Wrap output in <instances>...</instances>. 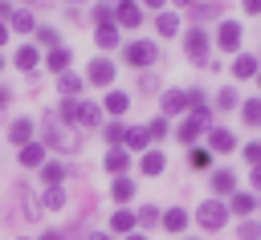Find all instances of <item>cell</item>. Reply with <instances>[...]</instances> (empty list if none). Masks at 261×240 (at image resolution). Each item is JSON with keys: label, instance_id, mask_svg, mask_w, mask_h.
I'll return each mask as SVG.
<instances>
[{"label": "cell", "instance_id": "cb8c5ba5", "mask_svg": "<svg viewBox=\"0 0 261 240\" xmlns=\"http://www.w3.org/2000/svg\"><path fill=\"white\" fill-rule=\"evenodd\" d=\"M147 142H151V138H147V130H143V126H126V138H122V146H126V151H147Z\"/></svg>", "mask_w": 261, "mask_h": 240}, {"label": "cell", "instance_id": "c3c4849f", "mask_svg": "<svg viewBox=\"0 0 261 240\" xmlns=\"http://www.w3.org/2000/svg\"><path fill=\"white\" fill-rule=\"evenodd\" d=\"M4 16H12V4H8V0H0V20H4Z\"/></svg>", "mask_w": 261, "mask_h": 240}, {"label": "cell", "instance_id": "ffe728a7", "mask_svg": "<svg viewBox=\"0 0 261 240\" xmlns=\"http://www.w3.org/2000/svg\"><path fill=\"white\" fill-rule=\"evenodd\" d=\"M12 65H16L20 73H33V69H37V49H33V45H20L16 57H12Z\"/></svg>", "mask_w": 261, "mask_h": 240}, {"label": "cell", "instance_id": "7bdbcfd3", "mask_svg": "<svg viewBox=\"0 0 261 240\" xmlns=\"http://www.w3.org/2000/svg\"><path fill=\"white\" fill-rule=\"evenodd\" d=\"M216 106H220V110H232V106H237V89H220V94H216Z\"/></svg>", "mask_w": 261, "mask_h": 240}, {"label": "cell", "instance_id": "9c48e42d", "mask_svg": "<svg viewBox=\"0 0 261 240\" xmlns=\"http://www.w3.org/2000/svg\"><path fill=\"white\" fill-rule=\"evenodd\" d=\"M232 146H237V134H232V130H224V126H212V130H208V151H220V155H224V151H232Z\"/></svg>", "mask_w": 261, "mask_h": 240}, {"label": "cell", "instance_id": "bcb514c9", "mask_svg": "<svg viewBox=\"0 0 261 240\" xmlns=\"http://www.w3.org/2000/svg\"><path fill=\"white\" fill-rule=\"evenodd\" d=\"M8 102H12V89H8V85H0V110H8Z\"/></svg>", "mask_w": 261, "mask_h": 240}, {"label": "cell", "instance_id": "f546056e", "mask_svg": "<svg viewBox=\"0 0 261 240\" xmlns=\"http://www.w3.org/2000/svg\"><path fill=\"white\" fill-rule=\"evenodd\" d=\"M94 41H98V49H114V45H118V28H114V24H102V28L94 33Z\"/></svg>", "mask_w": 261, "mask_h": 240}, {"label": "cell", "instance_id": "8d00e7d4", "mask_svg": "<svg viewBox=\"0 0 261 240\" xmlns=\"http://www.w3.org/2000/svg\"><path fill=\"white\" fill-rule=\"evenodd\" d=\"M37 41H41L45 49H57V28H53V24H37Z\"/></svg>", "mask_w": 261, "mask_h": 240}, {"label": "cell", "instance_id": "52a82bcc", "mask_svg": "<svg viewBox=\"0 0 261 240\" xmlns=\"http://www.w3.org/2000/svg\"><path fill=\"white\" fill-rule=\"evenodd\" d=\"M86 81H90V85H110V81H114V65H110L106 57H94L90 69H86Z\"/></svg>", "mask_w": 261, "mask_h": 240}, {"label": "cell", "instance_id": "b9f144b4", "mask_svg": "<svg viewBox=\"0 0 261 240\" xmlns=\"http://www.w3.org/2000/svg\"><path fill=\"white\" fill-rule=\"evenodd\" d=\"M241 155H245V163H249V167H261V142H249Z\"/></svg>", "mask_w": 261, "mask_h": 240}, {"label": "cell", "instance_id": "4dcf8cb0", "mask_svg": "<svg viewBox=\"0 0 261 240\" xmlns=\"http://www.w3.org/2000/svg\"><path fill=\"white\" fill-rule=\"evenodd\" d=\"M188 163H192L196 171H208V167H212V151H204V146H192V151H188Z\"/></svg>", "mask_w": 261, "mask_h": 240}, {"label": "cell", "instance_id": "ac0fdd59", "mask_svg": "<svg viewBox=\"0 0 261 240\" xmlns=\"http://www.w3.org/2000/svg\"><path fill=\"white\" fill-rule=\"evenodd\" d=\"M159 224H163L167 232H184V228H188V212H184V207H167V212L159 216Z\"/></svg>", "mask_w": 261, "mask_h": 240}, {"label": "cell", "instance_id": "91938a15", "mask_svg": "<svg viewBox=\"0 0 261 240\" xmlns=\"http://www.w3.org/2000/svg\"><path fill=\"white\" fill-rule=\"evenodd\" d=\"M188 240H200V236H188Z\"/></svg>", "mask_w": 261, "mask_h": 240}, {"label": "cell", "instance_id": "836d02e7", "mask_svg": "<svg viewBox=\"0 0 261 240\" xmlns=\"http://www.w3.org/2000/svg\"><path fill=\"white\" fill-rule=\"evenodd\" d=\"M232 187H237L232 171H212V191H232Z\"/></svg>", "mask_w": 261, "mask_h": 240}, {"label": "cell", "instance_id": "7dc6e473", "mask_svg": "<svg viewBox=\"0 0 261 240\" xmlns=\"http://www.w3.org/2000/svg\"><path fill=\"white\" fill-rule=\"evenodd\" d=\"M241 8L245 12H261V0H241Z\"/></svg>", "mask_w": 261, "mask_h": 240}, {"label": "cell", "instance_id": "ba28073f", "mask_svg": "<svg viewBox=\"0 0 261 240\" xmlns=\"http://www.w3.org/2000/svg\"><path fill=\"white\" fill-rule=\"evenodd\" d=\"M102 167L118 179V175L130 167V151H126V146H110V151H106V159H102Z\"/></svg>", "mask_w": 261, "mask_h": 240}, {"label": "cell", "instance_id": "8992f818", "mask_svg": "<svg viewBox=\"0 0 261 240\" xmlns=\"http://www.w3.org/2000/svg\"><path fill=\"white\" fill-rule=\"evenodd\" d=\"M216 45H220L224 53L241 49V24H237V20H220V28H216Z\"/></svg>", "mask_w": 261, "mask_h": 240}, {"label": "cell", "instance_id": "d4e9b609", "mask_svg": "<svg viewBox=\"0 0 261 240\" xmlns=\"http://www.w3.org/2000/svg\"><path fill=\"white\" fill-rule=\"evenodd\" d=\"M110 228H114V232H126V236H130V232L139 228V224H135V212H126V207H118V212L110 216Z\"/></svg>", "mask_w": 261, "mask_h": 240}, {"label": "cell", "instance_id": "f35d334b", "mask_svg": "<svg viewBox=\"0 0 261 240\" xmlns=\"http://www.w3.org/2000/svg\"><path fill=\"white\" fill-rule=\"evenodd\" d=\"M90 16H94V24H98V28H102V24H114V8H106V4H94V12H90Z\"/></svg>", "mask_w": 261, "mask_h": 240}, {"label": "cell", "instance_id": "603a6c76", "mask_svg": "<svg viewBox=\"0 0 261 240\" xmlns=\"http://www.w3.org/2000/svg\"><path fill=\"white\" fill-rule=\"evenodd\" d=\"M57 89H61L65 98H77V94H82V77L65 69V73H57Z\"/></svg>", "mask_w": 261, "mask_h": 240}, {"label": "cell", "instance_id": "6f0895ef", "mask_svg": "<svg viewBox=\"0 0 261 240\" xmlns=\"http://www.w3.org/2000/svg\"><path fill=\"white\" fill-rule=\"evenodd\" d=\"M257 85H261V73H257Z\"/></svg>", "mask_w": 261, "mask_h": 240}, {"label": "cell", "instance_id": "1f68e13d", "mask_svg": "<svg viewBox=\"0 0 261 240\" xmlns=\"http://www.w3.org/2000/svg\"><path fill=\"white\" fill-rule=\"evenodd\" d=\"M41 207H49V212L65 207V191H61V187H45V195H41Z\"/></svg>", "mask_w": 261, "mask_h": 240}, {"label": "cell", "instance_id": "74e56055", "mask_svg": "<svg viewBox=\"0 0 261 240\" xmlns=\"http://www.w3.org/2000/svg\"><path fill=\"white\" fill-rule=\"evenodd\" d=\"M143 130H147V138H155V142H159V138H167V118H151Z\"/></svg>", "mask_w": 261, "mask_h": 240}, {"label": "cell", "instance_id": "83f0119b", "mask_svg": "<svg viewBox=\"0 0 261 240\" xmlns=\"http://www.w3.org/2000/svg\"><path fill=\"white\" fill-rule=\"evenodd\" d=\"M232 73H237V77H257V57L241 53V57L232 61Z\"/></svg>", "mask_w": 261, "mask_h": 240}, {"label": "cell", "instance_id": "d590c367", "mask_svg": "<svg viewBox=\"0 0 261 240\" xmlns=\"http://www.w3.org/2000/svg\"><path fill=\"white\" fill-rule=\"evenodd\" d=\"M159 216H163V212L147 203V207H139V212H135V224H143V228H151V224H159Z\"/></svg>", "mask_w": 261, "mask_h": 240}, {"label": "cell", "instance_id": "2e32d148", "mask_svg": "<svg viewBox=\"0 0 261 240\" xmlns=\"http://www.w3.org/2000/svg\"><path fill=\"white\" fill-rule=\"evenodd\" d=\"M41 183L45 187H61L65 183V163H41Z\"/></svg>", "mask_w": 261, "mask_h": 240}, {"label": "cell", "instance_id": "d6986e66", "mask_svg": "<svg viewBox=\"0 0 261 240\" xmlns=\"http://www.w3.org/2000/svg\"><path fill=\"white\" fill-rule=\"evenodd\" d=\"M8 24H12L16 33H37V20H33V12H29V8H12Z\"/></svg>", "mask_w": 261, "mask_h": 240}, {"label": "cell", "instance_id": "5bb4252c", "mask_svg": "<svg viewBox=\"0 0 261 240\" xmlns=\"http://www.w3.org/2000/svg\"><path fill=\"white\" fill-rule=\"evenodd\" d=\"M41 163H45V146H41L37 138L24 142V146H20V167H41Z\"/></svg>", "mask_w": 261, "mask_h": 240}, {"label": "cell", "instance_id": "9a60e30c", "mask_svg": "<svg viewBox=\"0 0 261 240\" xmlns=\"http://www.w3.org/2000/svg\"><path fill=\"white\" fill-rule=\"evenodd\" d=\"M163 167H167V159L159 151H143V159H139V171L143 175H163Z\"/></svg>", "mask_w": 261, "mask_h": 240}, {"label": "cell", "instance_id": "484cf974", "mask_svg": "<svg viewBox=\"0 0 261 240\" xmlns=\"http://www.w3.org/2000/svg\"><path fill=\"white\" fill-rule=\"evenodd\" d=\"M106 110H110V114H126V110H130V94L110 89V94H106Z\"/></svg>", "mask_w": 261, "mask_h": 240}, {"label": "cell", "instance_id": "db71d44e", "mask_svg": "<svg viewBox=\"0 0 261 240\" xmlns=\"http://www.w3.org/2000/svg\"><path fill=\"white\" fill-rule=\"evenodd\" d=\"M126 240H147V236H139V232H130V236H126Z\"/></svg>", "mask_w": 261, "mask_h": 240}, {"label": "cell", "instance_id": "3957f363", "mask_svg": "<svg viewBox=\"0 0 261 240\" xmlns=\"http://www.w3.org/2000/svg\"><path fill=\"white\" fill-rule=\"evenodd\" d=\"M122 61L130 69H147V65L159 61V49H155V41H126L122 45Z\"/></svg>", "mask_w": 261, "mask_h": 240}, {"label": "cell", "instance_id": "8fae6325", "mask_svg": "<svg viewBox=\"0 0 261 240\" xmlns=\"http://www.w3.org/2000/svg\"><path fill=\"white\" fill-rule=\"evenodd\" d=\"M33 118H16L12 126H8V142H16V146H24V142H33Z\"/></svg>", "mask_w": 261, "mask_h": 240}, {"label": "cell", "instance_id": "7a4b0ae2", "mask_svg": "<svg viewBox=\"0 0 261 240\" xmlns=\"http://www.w3.org/2000/svg\"><path fill=\"white\" fill-rule=\"evenodd\" d=\"M208 118H212V110H208V106H196V110H192V114H188V118L175 126V138H179L184 146H192V142H196V138L208 130Z\"/></svg>", "mask_w": 261, "mask_h": 240}, {"label": "cell", "instance_id": "680465c9", "mask_svg": "<svg viewBox=\"0 0 261 240\" xmlns=\"http://www.w3.org/2000/svg\"><path fill=\"white\" fill-rule=\"evenodd\" d=\"M0 69H4V57H0Z\"/></svg>", "mask_w": 261, "mask_h": 240}, {"label": "cell", "instance_id": "277c9868", "mask_svg": "<svg viewBox=\"0 0 261 240\" xmlns=\"http://www.w3.org/2000/svg\"><path fill=\"white\" fill-rule=\"evenodd\" d=\"M196 224H200L204 232H220V228L228 224V203H220V199H204V203L196 207Z\"/></svg>", "mask_w": 261, "mask_h": 240}, {"label": "cell", "instance_id": "5b68a950", "mask_svg": "<svg viewBox=\"0 0 261 240\" xmlns=\"http://www.w3.org/2000/svg\"><path fill=\"white\" fill-rule=\"evenodd\" d=\"M184 53H188L196 65H204V61H208V33H204L200 24H196V28L184 37Z\"/></svg>", "mask_w": 261, "mask_h": 240}, {"label": "cell", "instance_id": "30bf717a", "mask_svg": "<svg viewBox=\"0 0 261 240\" xmlns=\"http://www.w3.org/2000/svg\"><path fill=\"white\" fill-rule=\"evenodd\" d=\"M114 20H118L122 28H139V24H143V12H139V4L130 0V4H118V8H114Z\"/></svg>", "mask_w": 261, "mask_h": 240}, {"label": "cell", "instance_id": "4316f807", "mask_svg": "<svg viewBox=\"0 0 261 240\" xmlns=\"http://www.w3.org/2000/svg\"><path fill=\"white\" fill-rule=\"evenodd\" d=\"M155 28H159L163 37H175V33H179V16H175V12H159V16H155Z\"/></svg>", "mask_w": 261, "mask_h": 240}, {"label": "cell", "instance_id": "4fadbf2b", "mask_svg": "<svg viewBox=\"0 0 261 240\" xmlns=\"http://www.w3.org/2000/svg\"><path fill=\"white\" fill-rule=\"evenodd\" d=\"M53 118H57L61 126H77V98H61L57 110H53Z\"/></svg>", "mask_w": 261, "mask_h": 240}, {"label": "cell", "instance_id": "6da1fadb", "mask_svg": "<svg viewBox=\"0 0 261 240\" xmlns=\"http://www.w3.org/2000/svg\"><path fill=\"white\" fill-rule=\"evenodd\" d=\"M41 146L49 151H61V155H73L77 146H82V138L73 134V126H57V118L53 114H45V134H41Z\"/></svg>", "mask_w": 261, "mask_h": 240}, {"label": "cell", "instance_id": "f6af8a7d", "mask_svg": "<svg viewBox=\"0 0 261 240\" xmlns=\"http://www.w3.org/2000/svg\"><path fill=\"white\" fill-rule=\"evenodd\" d=\"M41 240H73L69 232H41Z\"/></svg>", "mask_w": 261, "mask_h": 240}, {"label": "cell", "instance_id": "d6a6232c", "mask_svg": "<svg viewBox=\"0 0 261 240\" xmlns=\"http://www.w3.org/2000/svg\"><path fill=\"white\" fill-rule=\"evenodd\" d=\"M241 118H245L249 126H261V98H249V102L241 106Z\"/></svg>", "mask_w": 261, "mask_h": 240}, {"label": "cell", "instance_id": "11a10c76", "mask_svg": "<svg viewBox=\"0 0 261 240\" xmlns=\"http://www.w3.org/2000/svg\"><path fill=\"white\" fill-rule=\"evenodd\" d=\"M147 4H151V8H163V0H147Z\"/></svg>", "mask_w": 261, "mask_h": 240}, {"label": "cell", "instance_id": "f5cc1de1", "mask_svg": "<svg viewBox=\"0 0 261 240\" xmlns=\"http://www.w3.org/2000/svg\"><path fill=\"white\" fill-rule=\"evenodd\" d=\"M171 4H179V8H192V4H196V0H171Z\"/></svg>", "mask_w": 261, "mask_h": 240}, {"label": "cell", "instance_id": "f1b7e54d", "mask_svg": "<svg viewBox=\"0 0 261 240\" xmlns=\"http://www.w3.org/2000/svg\"><path fill=\"white\" fill-rule=\"evenodd\" d=\"M253 207H257V195H245V191H237L232 203H228V212H237V216H249Z\"/></svg>", "mask_w": 261, "mask_h": 240}, {"label": "cell", "instance_id": "e0dca14e", "mask_svg": "<svg viewBox=\"0 0 261 240\" xmlns=\"http://www.w3.org/2000/svg\"><path fill=\"white\" fill-rule=\"evenodd\" d=\"M110 199H114V203H126V199H135V179L118 175V179L110 183Z\"/></svg>", "mask_w": 261, "mask_h": 240}, {"label": "cell", "instance_id": "816d5d0a", "mask_svg": "<svg viewBox=\"0 0 261 240\" xmlns=\"http://www.w3.org/2000/svg\"><path fill=\"white\" fill-rule=\"evenodd\" d=\"M4 41H8V28H4V20H0V45H4Z\"/></svg>", "mask_w": 261, "mask_h": 240}, {"label": "cell", "instance_id": "9f6ffc18", "mask_svg": "<svg viewBox=\"0 0 261 240\" xmlns=\"http://www.w3.org/2000/svg\"><path fill=\"white\" fill-rule=\"evenodd\" d=\"M118 4H130V0H114V8H118Z\"/></svg>", "mask_w": 261, "mask_h": 240}, {"label": "cell", "instance_id": "ee69618b", "mask_svg": "<svg viewBox=\"0 0 261 240\" xmlns=\"http://www.w3.org/2000/svg\"><path fill=\"white\" fill-rule=\"evenodd\" d=\"M139 85H143V89H155V85H159V77H155V73H143V81H139Z\"/></svg>", "mask_w": 261, "mask_h": 240}, {"label": "cell", "instance_id": "60d3db41", "mask_svg": "<svg viewBox=\"0 0 261 240\" xmlns=\"http://www.w3.org/2000/svg\"><path fill=\"white\" fill-rule=\"evenodd\" d=\"M237 236H241V240H261V224H253V220H241Z\"/></svg>", "mask_w": 261, "mask_h": 240}, {"label": "cell", "instance_id": "f907efd6", "mask_svg": "<svg viewBox=\"0 0 261 240\" xmlns=\"http://www.w3.org/2000/svg\"><path fill=\"white\" fill-rule=\"evenodd\" d=\"M86 240H110V236H106V232H90Z\"/></svg>", "mask_w": 261, "mask_h": 240}, {"label": "cell", "instance_id": "7c38bea8", "mask_svg": "<svg viewBox=\"0 0 261 240\" xmlns=\"http://www.w3.org/2000/svg\"><path fill=\"white\" fill-rule=\"evenodd\" d=\"M188 110V89H167L163 94V118L167 114H184Z\"/></svg>", "mask_w": 261, "mask_h": 240}, {"label": "cell", "instance_id": "44dd1931", "mask_svg": "<svg viewBox=\"0 0 261 240\" xmlns=\"http://www.w3.org/2000/svg\"><path fill=\"white\" fill-rule=\"evenodd\" d=\"M98 122H102V110H98L94 102H77V126H90V130H94Z\"/></svg>", "mask_w": 261, "mask_h": 240}, {"label": "cell", "instance_id": "e575fe53", "mask_svg": "<svg viewBox=\"0 0 261 240\" xmlns=\"http://www.w3.org/2000/svg\"><path fill=\"white\" fill-rule=\"evenodd\" d=\"M212 16H220V4H192V20L200 24V20H212Z\"/></svg>", "mask_w": 261, "mask_h": 240}, {"label": "cell", "instance_id": "681fc988", "mask_svg": "<svg viewBox=\"0 0 261 240\" xmlns=\"http://www.w3.org/2000/svg\"><path fill=\"white\" fill-rule=\"evenodd\" d=\"M253 187L261 191V167H253Z\"/></svg>", "mask_w": 261, "mask_h": 240}, {"label": "cell", "instance_id": "7402d4cb", "mask_svg": "<svg viewBox=\"0 0 261 240\" xmlns=\"http://www.w3.org/2000/svg\"><path fill=\"white\" fill-rule=\"evenodd\" d=\"M45 65H49L53 73H65V69H69V49H65V45H57V49H49V57H45Z\"/></svg>", "mask_w": 261, "mask_h": 240}, {"label": "cell", "instance_id": "ab89813d", "mask_svg": "<svg viewBox=\"0 0 261 240\" xmlns=\"http://www.w3.org/2000/svg\"><path fill=\"white\" fill-rule=\"evenodd\" d=\"M122 138H126V126H122V122H110V126H106V142H110V146H122Z\"/></svg>", "mask_w": 261, "mask_h": 240}]
</instances>
